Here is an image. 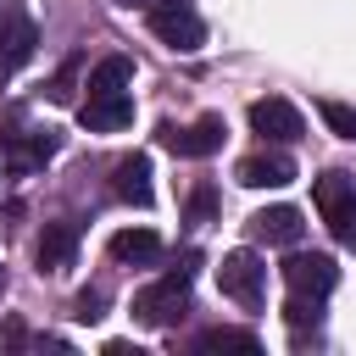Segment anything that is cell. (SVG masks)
Segmentation results:
<instances>
[{
  "label": "cell",
  "mask_w": 356,
  "mask_h": 356,
  "mask_svg": "<svg viewBox=\"0 0 356 356\" xmlns=\"http://www.w3.org/2000/svg\"><path fill=\"white\" fill-rule=\"evenodd\" d=\"M184 306H189V267H172V273H161L156 284H145L134 295V317L145 328H172L184 317Z\"/></svg>",
  "instance_id": "cell-1"
},
{
  "label": "cell",
  "mask_w": 356,
  "mask_h": 356,
  "mask_svg": "<svg viewBox=\"0 0 356 356\" xmlns=\"http://www.w3.org/2000/svg\"><path fill=\"white\" fill-rule=\"evenodd\" d=\"M312 200H317L328 234H334L339 245H356V178L334 167V172L312 178Z\"/></svg>",
  "instance_id": "cell-2"
},
{
  "label": "cell",
  "mask_w": 356,
  "mask_h": 356,
  "mask_svg": "<svg viewBox=\"0 0 356 356\" xmlns=\"http://www.w3.org/2000/svg\"><path fill=\"white\" fill-rule=\"evenodd\" d=\"M150 33H156L167 50H178V56H195V50L206 44V22L195 17L189 0H156V6H150Z\"/></svg>",
  "instance_id": "cell-3"
},
{
  "label": "cell",
  "mask_w": 356,
  "mask_h": 356,
  "mask_svg": "<svg viewBox=\"0 0 356 356\" xmlns=\"http://www.w3.org/2000/svg\"><path fill=\"white\" fill-rule=\"evenodd\" d=\"M217 284H222L228 300H239L245 312H256V306L267 300V261H261L256 250H228V256L217 261Z\"/></svg>",
  "instance_id": "cell-4"
},
{
  "label": "cell",
  "mask_w": 356,
  "mask_h": 356,
  "mask_svg": "<svg viewBox=\"0 0 356 356\" xmlns=\"http://www.w3.org/2000/svg\"><path fill=\"white\" fill-rule=\"evenodd\" d=\"M284 284H289L295 300H328L334 284H339V261L328 250H295L284 261Z\"/></svg>",
  "instance_id": "cell-5"
},
{
  "label": "cell",
  "mask_w": 356,
  "mask_h": 356,
  "mask_svg": "<svg viewBox=\"0 0 356 356\" xmlns=\"http://www.w3.org/2000/svg\"><path fill=\"white\" fill-rule=\"evenodd\" d=\"M156 139H161L172 156L206 161V156H217V150H222V139H228V122H222L217 111H206V117H195L189 128H178V122H161V128H156Z\"/></svg>",
  "instance_id": "cell-6"
},
{
  "label": "cell",
  "mask_w": 356,
  "mask_h": 356,
  "mask_svg": "<svg viewBox=\"0 0 356 356\" xmlns=\"http://www.w3.org/2000/svg\"><path fill=\"white\" fill-rule=\"evenodd\" d=\"M250 134H261V139H273V145H295V139L306 134V117H300L284 95H267V100L250 106Z\"/></svg>",
  "instance_id": "cell-7"
},
{
  "label": "cell",
  "mask_w": 356,
  "mask_h": 356,
  "mask_svg": "<svg viewBox=\"0 0 356 356\" xmlns=\"http://www.w3.org/2000/svg\"><path fill=\"white\" fill-rule=\"evenodd\" d=\"M56 150H61V134L56 128H22V134L6 139V167L11 172H39Z\"/></svg>",
  "instance_id": "cell-8"
},
{
  "label": "cell",
  "mask_w": 356,
  "mask_h": 356,
  "mask_svg": "<svg viewBox=\"0 0 356 356\" xmlns=\"http://www.w3.org/2000/svg\"><path fill=\"white\" fill-rule=\"evenodd\" d=\"M78 122H83L89 134H117V128H128V122H134V95H128V89L89 95V100L78 106Z\"/></svg>",
  "instance_id": "cell-9"
},
{
  "label": "cell",
  "mask_w": 356,
  "mask_h": 356,
  "mask_svg": "<svg viewBox=\"0 0 356 356\" xmlns=\"http://www.w3.org/2000/svg\"><path fill=\"white\" fill-rule=\"evenodd\" d=\"M234 178L245 189H284V184H295V161L284 150H256V156H245L234 167Z\"/></svg>",
  "instance_id": "cell-10"
},
{
  "label": "cell",
  "mask_w": 356,
  "mask_h": 356,
  "mask_svg": "<svg viewBox=\"0 0 356 356\" xmlns=\"http://www.w3.org/2000/svg\"><path fill=\"white\" fill-rule=\"evenodd\" d=\"M78 239H83V228H78L72 217L50 222V228L39 234V250H33L39 273H67V267H72V256H78Z\"/></svg>",
  "instance_id": "cell-11"
},
{
  "label": "cell",
  "mask_w": 356,
  "mask_h": 356,
  "mask_svg": "<svg viewBox=\"0 0 356 356\" xmlns=\"http://www.w3.org/2000/svg\"><path fill=\"white\" fill-rule=\"evenodd\" d=\"M33 44H39L33 17H28L22 6H6V17H0V61H6V67H22V61L33 56Z\"/></svg>",
  "instance_id": "cell-12"
},
{
  "label": "cell",
  "mask_w": 356,
  "mask_h": 356,
  "mask_svg": "<svg viewBox=\"0 0 356 356\" xmlns=\"http://www.w3.org/2000/svg\"><path fill=\"white\" fill-rule=\"evenodd\" d=\"M300 234H306V222L295 206H261L250 217V239H261V245H300Z\"/></svg>",
  "instance_id": "cell-13"
},
{
  "label": "cell",
  "mask_w": 356,
  "mask_h": 356,
  "mask_svg": "<svg viewBox=\"0 0 356 356\" xmlns=\"http://www.w3.org/2000/svg\"><path fill=\"white\" fill-rule=\"evenodd\" d=\"M111 195L128 200V206H150V200H156V189H150V161H145V156H122V161L111 167Z\"/></svg>",
  "instance_id": "cell-14"
},
{
  "label": "cell",
  "mask_w": 356,
  "mask_h": 356,
  "mask_svg": "<svg viewBox=\"0 0 356 356\" xmlns=\"http://www.w3.org/2000/svg\"><path fill=\"white\" fill-rule=\"evenodd\" d=\"M111 261L117 267H156L161 261V239L150 234V228H122V234H111Z\"/></svg>",
  "instance_id": "cell-15"
},
{
  "label": "cell",
  "mask_w": 356,
  "mask_h": 356,
  "mask_svg": "<svg viewBox=\"0 0 356 356\" xmlns=\"http://www.w3.org/2000/svg\"><path fill=\"white\" fill-rule=\"evenodd\" d=\"M128 83H134V61L128 56H106V61L89 67V83L83 89L89 95H111V89H128Z\"/></svg>",
  "instance_id": "cell-16"
},
{
  "label": "cell",
  "mask_w": 356,
  "mask_h": 356,
  "mask_svg": "<svg viewBox=\"0 0 356 356\" xmlns=\"http://www.w3.org/2000/svg\"><path fill=\"white\" fill-rule=\"evenodd\" d=\"M195 350H261V339L250 328H206L195 334Z\"/></svg>",
  "instance_id": "cell-17"
},
{
  "label": "cell",
  "mask_w": 356,
  "mask_h": 356,
  "mask_svg": "<svg viewBox=\"0 0 356 356\" xmlns=\"http://www.w3.org/2000/svg\"><path fill=\"white\" fill-rule=\"evenodd\" d=\"M317 117L328 122V134L356 139V106H345V100H317Z\"/></svg>",
  "instance_id": "cell-18"
},
{
  "label": "cell",
  "mask_w": 356,
  "mask_h": 356,
  "mask_svg": "<svg viewBox=\"0 0 356 356\" xmlns=\"http://www.w3.org/2000/svg\"><path fill=\"white\" fill-rule=\"evenodd\" d=\"M72 317H78V323H100V317H106V289H100V284L83 289V295L72 300Z\"/></svg>",
  "instance_id": "cell-19"
},
{
  "label": "cell",
  "mask_w": 356,
  "mask_h": 356,
  "mask_svg": "<svg viewBox=\"0 0 356 356\" xmlns=\"http://www.w3.org/2000/svg\"><path fill=\"white\" fill-rule=\"evenodd\" d=\"M217 211V189L211 184H195V195H189V222H206Z\"/></svg>",
  "instance_id": "cell-20"
},
{
  "label": "cell",
  "mask_w": 356,
  "mask_h": 356,
  "mask_svg": "<svg viewBox=\"0 0 356 356\" xmlns=\"http://www.w3.org/2000/svg\"><path fill=\"white\" fill-rule=\"evenodd\" d=\"M72 78H78V56H72V61L56 72V83H50V100H72V95H78V89H72Z\"/></svg>",
  "instance_id": "cell-21"
},
{
  "label": "cell",
  "mask_w": 356,
  "mask_h": 356,
  "mask_svg": "<svg viewBox=\"0 0 356 356\" xmlns=\"http://www.w3.org/2000/svg\"><path fill=\"white\" fill-rule=\"evenodd\" d=\"M111 6H128V11H134V6H145V0H111Z\"/></svg>",
  "instance_id": "cell-22"
},
{
  "label": "cell",
  "mask_w": 356,
  "mask_h": 356,
  "mask_svg": "<svg viewBox=\"0 0 356 356\" xmlns=\"http://www.w3.org/2000/svg\"><path fill=\"white\" fill-rule=\"evenodd\" d=\"M6 72H11V67H6V61H0V89H6Z\"/></svg>",
  "instance_id": "cell-23"
}]
</instances>
